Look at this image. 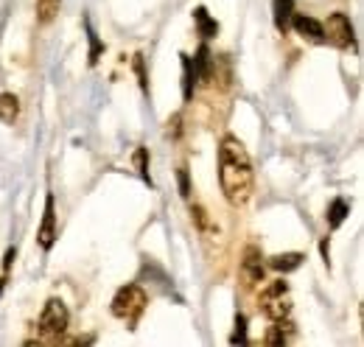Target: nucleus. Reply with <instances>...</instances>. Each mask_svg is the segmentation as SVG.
<instances>
[{"instance_id": "20e7f679", "label": "nucleus", "mask_w": 364, "mask_h": 347, "mask_svg": "<svg viewBox=\"0 0 364 347\" xmlns=\"http://www.w3.org/2000/svg\"><path fill=\"white\" fill-rule=\"evenodd\" d=\"M322 37L336 48H356V34H353V23L348 14L336 11L322 23Z\"/></svg>"}, {"instance_id": "f3484780", "label": "nucleus", "mask_w": 364, "mask_h": 347, "mask_svg": "<svg viewBox=\"0 0 364 347\" xmlns=\"http://www.w3.org/2000/svg\"><path fill=\"white\" fill-rule=\"evenodd\" d=\"M85 28H87V40H90V65H95L98 62V56L104 53V45H101V40H98V34L92 31V26H90V20H85Z\"/></svg>"}, {"instance_id": "9b49d317", "label": "nucleus", "mask_w": 364, "mask_h": 347, "mask_svg": "<svg viewBox=\"0 0 364 347\" xmlns=\"http://www.w3.org/2000/svg\"><path fill=\"white\" fill-rule=\"evenodd\" d=\"M20 115V101L14 92H3L0 95V121L3 124H14Z\"/></svg>"}, {"instance_id": "9d476101", "label": "nucleus", "mask_w": 364, "mask_h": 347, "mask_svg": "<svg viewBox=\"0 0 364 347\" xmlns=\"http://www.w3.org/2000/svg\"><path fill=\"white\" fill-rule=\"evenodd\" d=\"M182 98L185 101H191L193 98V87L199 82V76H196V65H193V59L188 56V53H182Z\"/></svg>"}, {"instance_id": "2eb2a0df", "label": "nucleus", "mask_w": 364, "mask_h": 347, "mask_svg": "<svg viewBox=\"0 0 364 347\" xmlns=\"http://www.w3.org/2000/svg\"><path fill=\"white\" fill-rule=\"evenodd\" d=\"M62 9V0H37V20L40 23H50Z\"/></svg>"}, {"instance_id": "0eeeda50", "label": "nucleus", "mask_w": 364, "mask_h": 347, "mask_svg": "<svg viewBox=\"0 0 364 347\" xmlns=\"http://www.w3.org/2000/svg\"><path fill=\"white\" fill-rule=\"evenodd\" d=\"M37 241L43 250H50L53 241H56V202H53V193L46 196V213H43V224L37 230Z\"/></svg>"}, {"instance_id": "ddd939ff", "label": "nucleus", "mask_w": 364, "mask_h": 347, "mask_svg": "<svg viewBox=\"0 0 364 347\" xmlns=\"http://www.w3.org/2000/svg\"><path fill=\"white\" fill-rule=\"evenodd\" d=\"M348 213H350V205H348L345 199H333L331 208H328V227H331V230L342 227V221L348 218Z\"/></svg>"}, {"instance_id": "423d86ee", "label": "nucleus", "mask_w": 364, "mask_h": 347, "mask_svg": "<svg viewBox=\"0 0 364 347\" xmlns=\"http://www.w3.org/2000/svg\"><path fill=\"white\" fill-rule=\"evenodd\" d=\"M241 274H244V283H247V286L264 283V258H261V250H258V247H247V250H244Z\"/></svg>"}, {"instance_id": "1a4fd4ad", "label": "nucleus", "mask_w": 364, "mask_h": 347, "mask_svg": "<svg viewBox=\"0 0 364 347\" xmlns=\"http://www.w3.org/2000/svg\"><path fill=\"white\" fill-rule=\"evenodd\" d=\"M193 23H196L199 37H205V40H210V37H216V34H219V23L208 14V9H205V6H196V9H193Z\"/></svg>"}, {"instance_id": "4be33fe9", "label": "nucleus", "mask_w": 364, "mask_h": 347, "mask_svg": "<svg viewBox=\"0 0 364 347\" xmlns=\"http://www.w3.org/2000/svg\"><path fill=\"white\" fill-rule=\"evenodd\" d=\"M191 216L196 218V224H199V230H210V224H208V213L196 205V208H191Z\"/></svg>"}, {"instance_id": "dca6fc26", "label": "nucleus", "mask_w": 364, "mask_h": 347, "mask_svg": "<svg viewBox=\"0 0 364 347\" xmlns=\"http://www.w3.org/2000/svg\"><path fill=\"white\" fill-rule=\"evenodd\" d=\"M135 169H137V174H140V179L151 185V176H149V151H146L143 146L135 149Z\"/></svg>"}, {"instance_id": "aec40b11", "label": "nucleus", "mask_w": 364, "mask_h": 347, "mask_svg": "<svg viewBox=\"0 0 364 347\" xmlns=\"http://www.w3.org/2000/svg\"><path fill=\"white\" fill-rule=\"evenodd\" d=\"M135 73H137V82H140V90L149 92V79H146V68H143V56L140 53L135 56Z\"/></svg>"}, {"instance_id": "39448f33", "label": "nucleus", "mask_w": 364, "mask_h": 347, "mask_svg": "<svg viewBox=\"0 0 364 347\" xmlns=\"http://www.w3.org/2000/svg\"><path fill=\"white\" fill-rule=\"evenodd\" d=\"M68 322H70V314H68V308L62 300H56V297H50L43 308V316H40V333H46V336H62L65 331H68Z\"/></svg>"}, {"instance_id": "7ed1b4c3", "label": "nucleus", "mask_w": 364, "mask_h": 347, "mask_svg": "<svg viewBox=\"0 0 364 347\" xmlns=\"http://www.w3.org/2000/svg\"><path fill=\"white\" fill-rule=\"evenodd\" d=\"M261 311H264L269 319H274V322H280V319L289 316L291 300H289V286H286L283 280H274V283H269V286L264 289V294H261Z\"/></svg>"}, {"instance_id": "f257e3e1", "label": "nucleus", "mask_w": 364, "mask_h": 347, "mask_svg": "<svg viewBox=\"0 0 364 347\" xmlns=\"http://www.w3.org/2000/svg\"><path fill=\"white\" fill-rule=\"evenodd\" d=\"M219 182L230 205H247L252 196V163L238 137H225L219 149Z\"/></svg>"}, {"instance_id": "f8f14e48", "label": "nucleus", "mask_w": 364, "mask_h": 347, "mask_svg": "<svg viewBox=\"0 0 364 347\" xmlns=\"http://www.w3.org/2000/svg\"><path fill=\"white\" fill-rule=\"evenodd\" d=\"M303 255L300 252H283V255H274L272 260H269V266H272L274 272H294V269H300V263H303Z\"/></svg>"}, {"instance_id": "5701e85b", "label": "nucleus", "mask_w": 364, "mask_h": 347, "mask_svg": "<svg viewBox=\"0 0 364 347\" xmlns=\"http://www.w3.org/2000/svg\"><path fill=\"white\" fill-rule=\"evenodd\" d=\"M182 115H174V118H171V121H168V134H171V137H180V132H182Z\"/></svg>"}, {"instance_id": "6ab92c4d", "label": "nucleus", "mask_w": 364, "mask_h": 347, "mask_svg": "<svg viewBox=\"0 0 364 347\" xmlns=\"http://www.w3.org/2000/svg\"><path fill=\"white\" fill-rule=\"evenodd\" d=\"M267 345H286V333H283V325H274L269 328V333H267V339H264Z\"/></svg>"}, {"instance_id": "f03ea898", "label": "nucleus", "mask_w": 364, "mask_h": 347, "mask_svg": "<svg viewBox=\"0 0 364 347\" xmlns=\"http://www.w3.org/2000/svg\"><path fill=\"white\" fill-rule=\"evenodd\" d=\"M146 308V294L140 286H124L118 289V294L112 297V314L118 319H127V322H135L137 316L143 314Z\"/></svg>"}, {"instance_id": "6e6552de", "label": "nucleus", "mask_w": 364, "mask_h": 347, "mask_svg": "<svg viewBox=\"0 0 364 347\" xmlns=\"http://www.w3.org/2000/svg\"><path fill=\"white\" fill-rule=\"evenodd\" d=\"M291 26H294V31H297L303 40H309V43H325V37H322V23L314 20L311 14H291Z\"/></svg>"}, {"instance_id": "412c9836", "label": "nucleus", "mask_w": 364, "mask_h": 347, "mask_svg": "<svg viewBox=\"0 0 364 347\" xmlns=\"http://www.w3.org/2000/svg\"><path fill=\"white\" fill-rule=\"evenodd\" d=\"M177 179H180V193L188 199L191 196V182H188V169L185 166H180V171H177Z\"/></svg>"}, {"instance_id": "a211bd4d", "label": "nucleus", "mask_w": 364, "mask_h": 347, "mask_svg": "<svg viewBox=\"0 0 364 347\" xmlns=\"http://www.w3.org/2000/svg\"><path fill=\"white\" fill-rule=\"evenodd\" d=\"M230 342L232 345H247V316L244 314L235 316V333L230 336Z\"/></svg>"}, {"instance_id": "4468645a", "label": "nucleus", "mask_w": 364, "mask_h": 347, "mask_svg": "<svg viewBox=\"0 0 364 347\" xmlns=\"http://www.w3.org/2000/svg\"><path fill=\"white\" fill-rule=\"evenodd\" d=\"M291 14H294V3L291 0H274V26H277V31L289 28Z\"/></svg>"}]
</instances>
